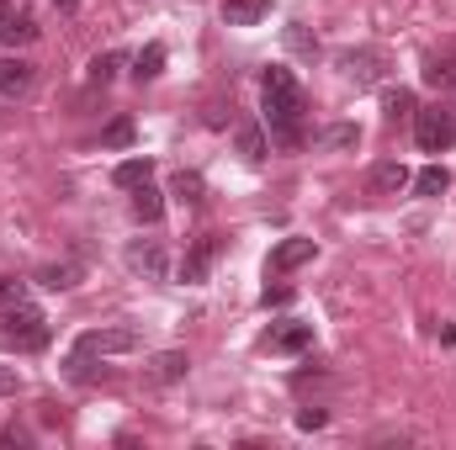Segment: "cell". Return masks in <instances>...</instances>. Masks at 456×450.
<instances>
[{"mask_svg": "<svg viewBox=\"0 0 456 450\" xmlns=\"http://www.w3.org/2000/svg\"><path fill=\"white\" fill-rule=\"evenodd\" d=\"M271 16V0H224V21L228 27H255Z\"/></svg>", "mask_w": 456, "mask_h": 450, "instance_id": "obj_11", "label": "cell"}, {"mask_svg": "<svg viewBox=\"0 0 456 450\" xmlns=\"http://www.w3.org/2000/svg\"><path fill=\"white\" fill-rule=\"evenodd\" d=\"M265 344L276 350V355H303L308 344H314V324H281V329H271Z\"/></svg>", "mask_w": 456, "mask_h": 450, "instance_id": "obj_8", "label": "cell"}, {"mask_svg": "<svg viewBox=\"0 0 456 450\" xmlns=\"http://www.w3.org/2000/svg\"><path fill=\"white\" fill-rule=\"evenodd\" d=\"M53 5H59V11H75V0H53Z\"/></svg>", "mask_w": 456, "mask_h": 450, "instance_id": "obj_32", "label": "cell"}, {"mask_svg": "<svg viewBox=\"0 0 456 450\" xmlns=\"http://www.w3.org/2000/svg\"><path fill=\"white\" fill-rule=\"evenodd\" d=\"M133 138H138L133 117H117V122H107V127H102V149H127Z\"/></svg>", "mask_w": 456, "mask_h": 450, "instance_id": "obj_21", "label": "cell"}, {"mask_svg": "<svg viewBox=\"0 0 456 450\" xmlns=\"http://www.w3.org/2000/svg\"><path fill=\"white\" fill-rule=\"evenodd\" d=\"M425 85L456 91V53H430V59H425Z\"/></svg>", "mask_w": 456, "mask_h": 450, "instance_id": "obj_16", "label": "cell"}, {"mask_svg": "<svg viewBox=\"0 0 456 450\" xmlns=\"http://www.w3.org/2000/svg\"><path fill=\"white\" fill-rule=\"evenodd\" d=\"M314 254H319V244H314V238H281V244L271 249V260H265V276H287V270L308 265Z\"/></svg>", "mask_w": 456, "mask_h": 450, "instance_id": "obj_7", "label": "cell"}, {"mask_svg": "<svg viewBox=\"0 0 456 450\" xmlns=\"http://www.w3.org/2000/svg\"><path fill=\"white\" fill-rule=\"evenodd\" d=\"M414 143H419L425 154H446L456 143V112H446V107L414 112Z\"/></svg>", "mask_w": 456, "mask_h": 450, "instance_id": "obj_3", "label": "cell"}, {"mask_svg": "<svg viewBox=\"0 0 456 450\" xmlns=\"http://www.w3.org/2000/svg\"><path fill=\"white\" fill-rule=\"evenodd\" d=\"M37 281H43L48 292H69V286L80 281V265H48V270H43Z\"/></svg>", "mask_w": 456, "mask_h": 450, "instance_id": "obj_23", "label": "cell"}, {"mask_svg": "<svg viewBox=\"0 0 456 450\" xmlns=\"http://www.w3.org/2000/svg\"><path fill=\"white\" fill-rule=\"evenodd\" d=\"M127 350H138L133 329H86L75 339V355H127Z\"/></svg>", "mask_w": 456, "mask_h": 450, "instance_id": "obj_5", "label": "cell"}, {"mask_svg": "<svg viewBox=\"0 0 456 450\" xmlns=\"http://www.w3.org/2000/svg\"><path fill=\"white\" fill-rule=\"evenodd\" d=\"M16 387H21L16 366H0V398H16Z\"/></svg>", "mask_w": 456, "mask_h": 450, "instance_id": "obj_31", "label": "cell"}, {"mask_svg": "<svg viewBox=\"0 0 456 450\" xmlns=\"http://www.w3.org/2000/svg\"><path fill=\"white\" fill-rule=\"evenodd\" d=\"M186 371H191L186 350H165V355H154V366H149V382H181Z\"/></svg>", "mask_w": 456, "mask_h": 450, "instance_id": "obj_15", "label": "cell"}, {"mask_svg": "<svg viewBox=\"0 0 456 450\" xmlns=\"http://www.w3.org/2000/svg\"><path fill=\"white\" fill-rule=\"evenodd\" d=\"M319 143H324V149H355V143H361V127H355V122H335V127H324Z\"/></svg>", "mask_w": 456, "mask_h": 450, "instance_id": "obj_22", "label": "cell"}, {"mask_svg": "<svg viewBox=\"0 0 456 450\" xmlns=\"http://www.w3.org/2000/svg\"><path fill=\"white\" fill-rule=\"evenodd\" d=\"M403 186H409V170H403L398 159H387V165L371 170V191H377V197H398Z\"/></svg>", "mask_w": 456, "mask_h": 450, "instance_id": "obj_13", "label": "cell"}, {"mask_svg": "<svg viewBox=\"0 0 456 450\" xmlns=\"http://www.w3.org/2000/svg\"><path fill=\"white\" fill-rule=\"evenodd\" d=\"M382 107H387L393 122H403V117H414V91H387V96H382Z\"/></svg>", "mask_w": 456, "mask_h": 450, "instance_id": "obj_24", "label": "cell"}, {"mask_svg": "<svg viewBox=\"0 0 456 450\" xmlns=\"http://www.w3.org/2000/svg\"><path fill=\"white\" fill-rule=\"evenodd\" d=\"M165 75V43H149L138 59H133V80L143 85V80H159Z\"/></svg>", "mask_w": 456, "mask_h": 450, "instance_id": "obj_19", "label": "cell"}, {"mask_svg": "<svg viewBox=\"0 0 456 450\" xmlns=\"http://www.w3.org/2000/svg\"><path fill=\"white\" fill-rule=\"evenodd\" d=\"M260 302H265V308H287V302H292V286H265Z\"/></svg>", "mask_w": 456, "mask_h": 450, "instance_id": "obj_28", "label": "cell"}, {"mask_svg": "<svg viewBox=\"0 0 456 450\" xmlns=\"http://www.w3.org/2000/svg\"><path fill=\"white\" fill-rule=\"evenodd\" d=\"M175 197H181V202H202V175H186V170H181V175H175Z\"/></svg>", "mask_w": 456, "mask_h": 450, "instance_id": "obj_26", "label": "cell"}, {"mask_svg": "<svg viewBox=\"0 0 456 450\" xmlns=\"http://www.w3.org/2000/svg\"><path fill=\"white\" fill-rule=\"evenodd\" d=\"M233 143H239V154H244L249 165H260V159L271 154V143H265V127H260V122H239Z\"/></svg>", "mask_w": 456, "mask_h": 450, "instance_id": "obj_12", "label": "cell"}, {"mask_svg": "<svg viewBox=\"0 0 456 450\" xmlns=\"http://www.w3.org/2000/svg\"><path fill=\"white\" fill-rule=\"evenodd\" d=\"M0 339L16 344V350H43L48 344V318L32 302H11L5 318H0Z\"/></svg>", "mask_w": 456, "mask_h": 450, "instance_id": "obj_2", "label": "cell"}, {"mask_svg": "<svg viewBox=\"0 0 456 450\" xmlns=\"http://www.w3.org/2000/svg\"><path fill=\"white\" fill-rule=\"evenodd\" d=\"M324 419H330L324 408H303V414H297V430H324Z\"/></svg>", "mask_w": 456, "mask_h": 450, "instance_id": "obj_30", "label": "cell"}, {"mask_svg": "<svg viewBox=\"0 0 456 450\" xmlns=\"http://www.w3.org/2000/svg\"><path fill=\"white\" fill-rule=\"evenodd\" d=\"M446 186H452V170H446V165H425V170L414 175V191H419V197H441Z\"/></svg>", "mask_w": 456, "mask_h": 450, "instance_id": "obj_20", "label": "cell"}, {"mask_svg": "<svg viewBox=\"0 0 456 450\" xmlns=\"http://www.w3.org/2000/svg\"><path fill=\"white\" fill-rule=\"evenodd\" d=\"M11 302H27V281H16V276H0V308H11Z\"/></svg>", "mask_w": 456, "mask_h": 450, "instance_id": "obj_27", "label": "cell"}, {"mask_svg": "<svg viewBox=\"0 0 456 450\" xmlns=\"http://www.w3.org/2000/svg\"><path fill=\"white\" fill-rule=\"evenodd\" d=\"M133 218H138V223H159V218H165V197H159L149 181L133 186Z\"/></svg>", "mask_w": 456, "mask_h": 450, "instance_id": "obj_14", "label": "cell"}, {"mask_svg": "<svg viewBox=\"0 0 456 450\" xmlns=\"http://www.w3.org/2000/svg\"><path fill=\"white\" fill-rule=\"evenodd\" d=\"M218 254H224V238H218V233H202V238L186 249V260H181V281H186V286H202Z\"/></svg>", "mask_w": 456, "mask_h": 450, "instance_id": "obj_4", "label": "cell"}, {"mask_svg": "<svg viewBox=\"0 0 456 450\" xmlns=\"http://www.w3.org/2000/svg\"><path fill=\"white\" fill-rule=\"evenodd\" d=\"M340 69L355 80V85H371L377 75H382V53L377 48H361V53H345L340 59Z\"/></svg>", "mask_w": 456, "mask_h": 450, "instance_id": "obj_9", "label": "cell"}, {"mask_svg": "<svg viewBox=\"0 0 456 450\" xmlns=\"http://www.w3.org/2000/svg\"><path fill=\"white\" fill-rule=\"evenodd\" d=\"M287 43H292L297 53H319V43H314V37H308L303 27H292V32H287Z\"/></svg>", "mask_w": 456, "mask_h": 450, "instance_id": "obj_29", "label": "cell"}, {"mask_svg": "<svg viewBox=\"0 0 456 450\" xmlns=\"http://www.w3.org/2000/svg\"><path fill=\"white\" fill-rule=\"evenodd\" d=\"M149 175H154V159H149V154H138V159H122V165L112 170V181L122 186V191H133V186H143Z\"/></svg>", "mask_w": 456, "mask_h": 450, "instance_id": "obj_18", "label": "cell"}, {"mask_svg": "<svg viewBox=\"0 0 456 450\" xmlns=\"http://www.w3.org/2000/svg\"><path fill=\"white\" fill-rule=\"evenodd\" d=\"M0 43H5V48H27V43H37V21H32L16 0H0Z\"/></svg>", "mask_w": 456, "mask_h": 450, "instance_id": "obj_6", "label": "cell"}, {"mask_svg": "<svg viewBox=\"0 0 456 450\" xmlns=\"http://www.w3.org/2000/svg\"><path fill=\"white\" fill-rule=\"evenodd\" d=\"M117 64H122L117 53H96V59H91V85H107L117 75Z\"/></svg>", "mask_w": 456, "mask_h": 450, "instance_id": "obj_25", "label": "cell"}, {"mask_svg": "<svg viewBox=\"0 0 456 450\" xmlns=\"http://www.w3.org/2000/svg\"><path fill=\"white\" fill-rule=\"evenodd\" d=\"M32 91V64L27 59H0V96H27Z\"/></svg>", "mask_w": 456, "mask_h": 450, "instance_id": "obj_10", "label": "cell"}, {"mask_svg": "<svg viewBox=\"0 0 456 450\" xmlns=\"http://www.w3.org/2000/svg\"><path fill=\"white\" fill-rule=\"evenodd\" d=\"M260 91H265V127L281 149H297L303 143V85L292 80V69H265L260 75Z\"/></svg>", "mask_w": 456, "mask_h": 450, "instance_id": "obj_1", "label": "cell"}, {"mask_svg": "<svg viewBox=\"0 0 456 450\" xmlns=\"http://www.w3.org/2000/svg\"><path fill=\"white\" fill-rule=\"evenodd\" d=\"M127 265L143 270V276H165V249H159L154 238H149V244H133V249H127Z\"/></svg>", "mask_w": 456, "mask_h": 450, "instance_id": "obj_17", "label": "cell"}]
</instances>
